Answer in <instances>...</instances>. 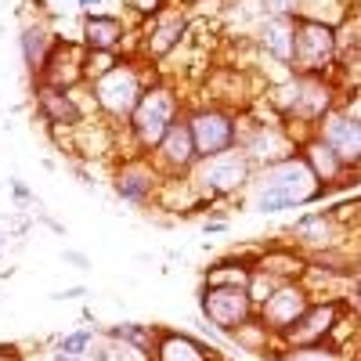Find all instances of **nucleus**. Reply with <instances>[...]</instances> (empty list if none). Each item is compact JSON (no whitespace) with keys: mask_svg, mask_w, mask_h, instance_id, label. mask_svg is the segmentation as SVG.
I'll list each match as a JSON object with an SVG mask.
<instances>
[{"mask_svg":"<svg viewBox=\"0 0 361 361\" xmlns=\"http://www.w3.org/2000/svg\"><path fill=\"white\" fill-rule=\"evenodd\" d=\"M0 361H25L18 343H0Z\"/></svg>","mask_w":361,"mask_h":361,"instance_id":"35","label":"nucleus"},{"mask_svg":"<svg viewBox=\"0 0 361 361\" xmlns=\"http://www.w3.org/2000/svg\"><path fill=\"white\" fill-rule=\"evenodd\" d=\"M340 58V29L296 15V40H293V76H333Z\"/></svg>","mask_w":361,"mask_h":361,"instance_id":"4","label":"nucleus"},{"mask_svg":"<svg viewBox=\"0 0 361 361\" xmlns=\"http://www.w3.org/2000/svg\"><path fill=\"white\" fill-rule=\"evenodd\" d=\"M293 40H296V15H264L257 25V47L289 69L293 62Z\"/></svg>","mask_w":361,"mask_h":361,"instance_id":"19","label":"nucleus"},{"mask_svg":"<svg viewBox=\"0 0 361 361\" xmlns=\"http://www.w3.org/2000/svg\"><path fill=\"white\" fill-rule=\"evenodd\" d=\"M127 37H130L127 22L119 15H105V11L87 15L80 25V44L87 51H119V47H127Z\"/></svg>","mask_w":361,"mask_h":361,"instance_id":"21","label":"nucleus"},{"mask_svg":"<svg viewBox=\"0 0 361 361\" xmlns=\"http://www.w3.org/2000/svg\"><path fill=\"white\" fill-rule=\"evenodd\" d=\"M300 156H304V163L311 166V173L318 177V185H322L325 192L347 185V177H354V173L347 170V163H343L318 134H307L304 141H300Z\"/></svg>","mask_w":361,"mask_h":361,"instance_id":"18","label":"nucleus"},{"mask_svg":"<svg viewBox=\"0 0 361 361\" xmlns=\"http://www.w3.org/2000/svg\"><path fill=\"white\" fill-rule=\"evenodd\" d=\"M152 163L159 166L163 177H188L199 163V152H195V141H192V130H188V119L180 116L177 123L166 130V137L152 148Z\"/></svg>","mask_w":361,"mask_h":361,"instance_id":"16","label":"nucleus"},{"mask_svg":"<svg viewBox=\"0 0 361 361\" xmlns=\"http://www.w3.org/2000/svg\"><path fill=\"white\" fill-rule=\"evenodd\" d=\"M148 83H152V76H148V62L123 54V62H119L112 73L98 76L94 83H87V87H90V98H94V109L105 119H112V123H127Z\"/></svg>","mask_w":361,"mask_h":361,"instance_id":"3","label":"nucleus"},{"mask_svg":"<svg viewBox=\"0 0 361 361\" xmlns=\"http://www.w3.org/2000/svg\"><path fill=\"white\" fill-rule=\"evenodd\" d=\"M163 173L159 166L152 163L148 152H134V156H123L119 166L112 170V192L123 199V202H137L145 206L148 199H159V188H163Z\"/></svg>","mask_w":361,"mask_h":361,"instance_id":"10","label":"nucleus"},{"mask_svg":"<svg viewBox=\"0 0 361 361\" xmlns=\"http://www.w3.org/2000/svg\"><path fill=\"white\" fill-rule=\"evenodd\" d=\"M62 260H66V264H76V267H87V264H90V260H87L83 253H76V250H66Z\"/></svg>","mask_w":361,"mask_h":361,"instance_id":"38","label":"nucleus"},{"mask_svg":"<svg viewBox=\"0 0 361 361\" xmlns=\"http://www.w3.org/2000/svg\"><path fill=\"white\" fill-rule=\"evenodd\" d=\"M199 314H202V322L217 325L224 336H231L238 325L257 314V307L243 286H202L199 289Z\"/></svg>","mask_w":361,"mask_h":361,"instance_id":"9","label":"nucleus"},{"mask_svg":"<svg viewBox=\"0 0 361 361\" xmlns=\"http://www.w3.org/2000/svg\"><path fill=\"white\" fill-rule=\"evenodd\" d=\"M350 361H361V329H357V336L350 343Z\"/></svg>","mask_w":361,"mask_h":361,"instance_id":"39","label":"nucleus"},{"mask_svg":"<svg viewBox=\"0 0 361 361\" xmlns=\"http://www.w3.org/2000/svg\"><path fill=\"white\" fill-rule=\"evenodd\" d=\"M166 4H170V0H123V8H127L130 15H137L141 22L152 18V15H159Z\"/></svg>","mask_w":361,"mask_h":361,"instance_id":"32","label":"nucleus"},{"mask_svg":"<svg viewBox=\"0 0 361 361\" xmlns=\"http://www.w3.org/2000/svg\"><path fill=\"white\" fill-rule=\"evenodd\" d=\"M87 361H152V357L141 354L130 343H123V340H112L102 333V340H94V347L87 350Z\"/></svg>","mask_w":361,"mask_h":361,"instance_id":"27","label":"nucleus"},{"mask_svg":"<svg viewBox=\"0 0 361 361\" xmlns=\"http://www.w3.org/2000/svg\"><path fill=\"white\" fill-rule=\"evenodd\" d=\"M257 166L246 159L243 148H228V152L221 156H206L195 163V170L188 173V185L195 188L199 202H217L224 195H235V192H243L250 188V180H253Z\"/></svg>","mask_w":361,"mask_h":361,"instance_id":"5","label":"nucleus"},{"mask_svg":"<svg viewBox=\"0 0 361 361\" xmlns=\"http://www.w3.org/2000/svg\"><path fill=\"white\" fill-rule=\"evenodd\" d=\"M119 62H123L119 51H87V83H94L98 76L112 73Z\"/></svg>","mask_w":361,"mask_h":361,"instance_id":"30","label":"nucleus"},{"mask_svg":"<svg viewBox=\"0 0 361 361\" xmlns=\"http://www.w3.org/2000/svg\"><path fill=\"white\" fill-rule=\"evenodd\" d=\"M188 11L180 8V4H166L159 15L152 18H145L141 29H137V54L141 62H163L166 54H173L180 47V40L188 37Z\"/></svg>","mask_w":361,"mask_h":361,"instance_id":"8","label":"nucleus"},{"mask_svg":"<svg viewBox=\"0 0 361 361\" xmlns=\"http://www.w3.org/2000/svg\"><path fill=\"white\" fill-rule=\"evenodd\" d=\"M18 40H22V62H25L29 76H37V73L44 69V62H47V54H51L54 44H58L54 29H51L47 22H25Z\"/></svg>","mask_w":361,"mask_h":361,"instance_id":"24","label":"nucleus"},{"mask_svg":"<svg viewBox=\"0 0 361 361\" xmlns=\"http://www.w3.org/2000/svg\"><path fill=\"white\" fill-rule=\"evenodd\" d=\"M347 18H350V22H354V25H357V29H361V4H357V8H354V11H350V15H347Z\"/></svg>","mask_w":361,"mask_h":361,"instance_id":"41","label":"nucleus"},{"mask_svg":"<svg viewBox=\"0 0 361 361\" xmlns=\"http://www.w3.org/2000/svg\"><path fill=\"white\" fill-rule=\"evenodd\" d=\"M87 289L83 286H73V289H62V293H51V300H58V304H62V300H76V296H83Z\"/></svg>","mask_w":361,"mask_h":361,"instance_id":"36","label":"nucleus"},{"mask_svg":"<svg viewBox=\"0 0 361 361\" xmlns=\"http://www.w3.org/2000/svg\"><path fill=\"white\" fill-rule=\"evenodd\" d=\"M311 300H314L311 289L300 282V279H296V282H282V286L257 307V314L264 318L267 329H275L279 336H286L289 329H293L300 318H304V311L311 307Z\"/></svg>","mask_w":361,"mask_h":361,"instance_id":"14","label":"nucleus"},{"mask_svg":"<svg viewBox=\"0 0 361 361\" xmlns=\"http://www.w3.org/2000/svg\"><path fill=\"white\" fill-rule=\"evenodd\" d=\"M51 361H87V357H83V354H62V350H54Z\"/></svg>","mask_w":361,"mask_h":361,"instance_id":"40","label":"nucleus"},{"mask_svg":"<svg viewBox=\"0 0 361 361\" xmlns=\"http://www.w3.org/2000/svg\"><path fill=\"white\" fill-rule=\"evenodd\" d=\"M177 4H199V0H177Z\"/></svg>","mask_w":361,"mask_h":361,"instance_id":"43","label":"nucleus"},{"mask_svg":"<svg viewBox=\"0 0 361 361\" xmlns=\"http://www.w3.org/2000/svg\"><path fill=\"white\" fill-rule=\"evenodd\" d=\"M228 340L243 350V354H257V357H264V361H279V354L286 350L282 336L275 333V329H267L260 314H253L250 322H243Z\"/></svg>","mask_w":361,"mask_h":361,"instance_id":"22","label":"nucleus"},{"mask_svg":"<svg viewBox=\"0 0 361 361\" xmlns=\"http://www.w3.org/2000/svg\"><path fill=\"white\" fill-rule=\"evenodd\" d=\"M314 134L347 163L350 173H361V116H357V112L336 105L333 112H325V116L318 119Z\"/></svg>","mask_w":361,"mask_h":361,"instance_id":"12","label":"nucleus"},{"mask_svg":"<svg viewBox=\"0 0 361 361\" xmlns=\"http://www.w3.org/2000/svg\"><path fill=\"white\" fill-rule=\"evenodd\" d=\"M250 185H253V202H250L253 214H282V209L307 206V202H318L322 195H329L300 152L275 166H264L260 177L250 180Z\"/></svg>","mask_w":361,"mask_h":361,"instance_id":"1","label":"nucleus"},{"mask_svg":"<svg viewBox=\"0 0 361 361\" xmlns=\"http://www.w3.org/2000/svg\"><path fill=\"white\" fill-rule=\"evenodd\" d=\"M343 300H347V311H350V314L357 318V325H361V279H354V282H350V289H347V296H343Z\"/></svg>","mask_w":361,"mask_h":361,"instance_id":"34","label":"nucleus"},{"mask_svg":"<svg viewBox=\"0 0 361 361\" xmlns=\"http://www.w3.org/2000/svg\"><path fill=\"white\" fill-rule=\"evenodd\" d=\"M94 340H98L94 329H76V333H69V336L58 340V350H62V354H83V357H87V350L94 347Z\"/></svg>","mask_w":361,"mask_h":361,"instance_id":"31","label":"nucleus"},{"mask_svg":"<svg viewBox=\"0 0 361 361\" xmlns=\"http://www.w3.org/2000/svg\"><path fill=\"white\" fill-rule=\"evenodd\" d=\"M37 94V112L51 130H76L83 123V105L76 90H51V87H33Z\"/></svg>","mask_w":361,"mask_h":361,"instance_id":"17","label":"nucleus"},{"mask_svg":"<svg viewBox=\"0 0 361 361\" xmlns=\"http://www.w3.org/2000/svg\"><path fill=\"white\" fill-rule=\"evenodd\" d=\"M300 0H260V18L264 15H296Z\"/></svg>","mask_w":361,"mask_h":361,"instance_id":"33","label":"nucleus"},{"mask_svg":"<svg viewBox=\"0 0 361 361\" xmlns=\"http://www.w3.org/2000/svg\"><path fill=\"white\" fill-rule=\"evenodd\" d=\"M235 148H243L246 159L257 170H264V166H275V163L296 156L300 141H296L293 127L282 123V119H271V123L267 119H257V123H250V130L238 127V145Z\"/></svg>","mask_w":361,"mask_h":361,"instance_id":"6","label":"nucleus"},{"mask_svg":"<svg viewBox=\"0 0 361 361\" xmlns=\"http://www.w3.org/2000/svg\"><path fill=\"white\" fill-rule=\"evenodd\" d=\"M279 286H282V279H275V275H267V271L253 267V275H250V282H246V293H250V300H253V307H260Z\"/></svg>","mask_w":361,"mask_h":361,"instance_id":"29","label":"nucleus"},{"mask_svg":"<svg viewBox=\"0 0 361 361\" xmlns=\"http://www.w3.org/2000/svg\"><path fill=\"white\" fill-rule=\"evenodd\" d=\"M87 83V47L80 40L58 37L54 51L47 54L44 69L33 76V87H51V90H80Z\"/></svg>","mask_w":361,"mask_h":361,"instance_id":"11","label":"nucleus"},{"mask_svg":"<svg viewBox=\"0 0 361 361\" xmlns=\"http://www.w3.org/2000/svg\"><path fill=\"white\" fill-rule=\"evenodd\" d=\"M156 333H159V329H152V325H137V322H119V325H109V329H105V336L123 340V343L137 347V350L148 354V357H152V350H156Z\"/></svg>","mask_w":361,"mask_h":361,"instance_id":"26","label":"nucleus"},{"mask_svg":"<svg viewBox=\"0 0 361 361\" xmlns=\"http://www.w3.org/2000/svg\"><path fill=\"white\" fill-rule=\"evenodd\" d=\"M279 361H350V350L333 343H304V347H286Z\"/></svg>","mask_w":361,"mask_h":361,"instance_id":"28","label":"nucleus"},{"mask_svg":"<svg viewBox=\"0 0 361 361\" xmlns=\"http://www.w3.org/2000/svg\"><path fill=\"white\" fill-rule=\"evenodd\" d=\"M293 246L307 257L325 253V250H340V246H347V224L336 217V209L307 214L293 224Z\"/></svg>","mask_w":361,"mask_h":361,"instance_id":"15","label":"nucleus"},{"mask_svg":"<svg viewBox=\"0 0 361 361\" xmlns=\"http://www.w3.org/2000/svg\"><path fill=\"white\" fill-rule=\"evenodd\" d=\"M185 119H188V130H192L199 159L221 156V152H228V148L238 145V116H235V109L195 105V109L185 112Z\"/></svg>","mask_w":361,"mask_h":361,"instance_id":"7","label":"nucleus"},{"mask_svg":"<svg viewBox=\"0 0 361 361\" xmlns=\"http://www.w3.org/2000/svg\"><path fill=\"white\" fill-rule=\"evenodd\" d=\"M250 275H253V257H250V260L228 257V260H217L214 267H206L202 286H243V289H246Z\"/></svg>","mask_w":361,"mask_h":361,"instance_id":"25","label":"nucleus"},{"mask_svg":"<svg viewBox=\"0 0 361 361\" xmlns=\"http://www.w3.org/2000/svg\"><path fill=\"white\" fill-rule=\"evenodd\" d=\"M253 267L267 271V275H275L282 282H296L307 271V253H300L296 246H271V250L253 257Z\"/></svg>","mask_w":361,"mask_h":361,"instance_id":"23","label":"nucleus"},{"mask_svg":"<svg viewBox=\"0 0 361 361\" xmlns=\"http://www.w3.org/2000/svg\"><path fill=\"white\" fill-rule=\"evenodd\" d=\"M102 4H105V0H76V8H80V11H87V15H98V11H102Z\"/></svg>","mask_w":361,"mask_h":361,"instance_id":"37","label":"nucleus"},{"mask_svg":"<svg viewBox=\"0 0 361 361\" xmlns=\"http://www.w3.org/2000/svg\"><path fill=\"white\" fill-rule=\"evenodd\" d=\"M152 361H224L217 347H209L188 333H173V329H159L156 333V350Z\"/></svg>","mask_w":361,"mask_h":361,"instance_id":"20","label":"nucleus"},{"mask_svg":"<svg viewBox=\"0 0 361 361\" xmlns=\"http://www.w3.org/2000/svg\"><path fill=\"white\" fill-rule=\"evenodd\" d=\"M185 116V105H180V94L163 83V80H152L145 87V94L137 102V109L130 112L127 119V134H130V148L134 152H152V148L166 137V130Z\"/></svg>","mask_w":361,"mask_h":361,"instance_id":"2","label":"nucleus"},{"mask_svg":"<svg viewBox=\"0 0 361 361\" xmlns=\"http://www.w3.org/2000/svg\"><path fill=\"white\" fill-rule=\"evenodd\" d=\"M354 275H357V279H361V250H357V253H354Z\"/></svg>","mask_w":361,"mask_h":361,"instance_id":"42","label":"nucleus"},{"mask_svg":"<svg viewBox=\"0 0 361 361\" xmlns=\"http://www.w3.org/2000/svg\"><path fill=\"white\" fill-rule=\"evenodd\" d=\"M347 314V300L343 296H329V300H311V307L304 311L289 333L282 336L286 347H304V343H329L336 333V325Z\"/></svg>","mask_w":361,"mask_h":361,"instance_id":"13","label":"nucleus"}]
</instances>
